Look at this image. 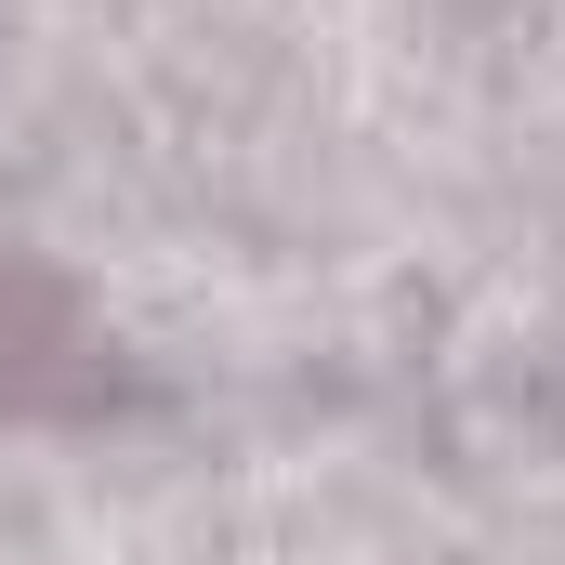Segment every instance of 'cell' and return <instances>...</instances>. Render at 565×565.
Here are the masks:
<instances>
[{"mask_svg":"<svg viewBox=\"0 0 565 565\" xmlns=\"http://www.w3.org/2000/svg\"><path fill=\"white\" fill-rule=\"evenodd\" d=\"M0 408H26V422L106 408V329H93V302L40 250H13V237H0Z\"/></svg>","mask_w":565,"mask_h":565,"instance_id":"obj_1","label":"cell"}]
</instances>
